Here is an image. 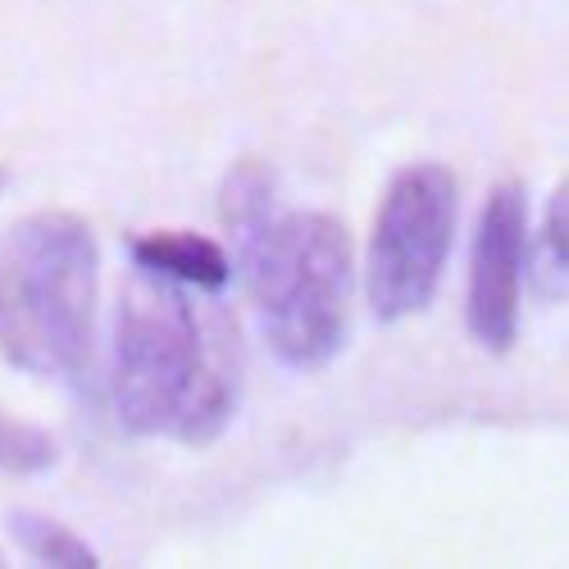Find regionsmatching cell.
Instances as JSON below:
<instances>
[{"label":"cell","instance_id":"1","mask_svg":"<svg viewBox=\"0 0 569 569\" xmlns=\"http://www.w3.org/2000/svg\"><path fill=\"white\" fill-rule=\"evenodd\" d=\"M237 333L201 319L182 282L137 269L114 315V415L137 438L210 447L237 410Z\"/></svg>","mask_w":569,"mask_h":569},{"label":"cell","instance_id":"2","mask_svg":"<svg viewBox=\"0 0 569 569\" xmlns=\"http://www.w3.org/2000/svg\"><path fill=\"white\" fill-rule=\"evenodd\" d=\"M97 237L41 210L0 237V356L37 378H78L97 333Z\"/></svg>","mask_w":569,"mask_h":569},{"label":"cell","instance_id":"3","mask_svg":"<svg viewBox=\"0 0 569 569\" xmlns=\"http://www.w3.org/2000/svg\"><path fill=\"white\" fill-rule=\"evenodd\" d=\"M251 306L269 351L297 369L319 373L347 342L356 288L351 232L333 214H269L237 237Z\"/></svg>","mask_w":569,"mask_h":569},{"label":"cell","instance_id":"4","mask_svg":"<svg viewBox=\"0 0 569 569\" xmlns=\"http://www.w3.org/2000/svg\"><path fill=\"white\" fill-rule=\"evenodd\" d=\"M456 178L438 160L406 164L383 192L369 242V306L383 323L433 301L456 242Z\"/></svg>","mask_w":569,"mask_h":569},{"label":"cell","instance_id":"5","mask_svg":"<svg viewBox=\"0 0 569 569\" xmlns=\"http://www.w3.org/2000/svg\"><path fill=\"white\" fill-rule=\"evenodd\" d=\"M529 260V201L519 182H497L479 214L469 260V333L483 351H510Z\"/></svg>","mask_w":569,"mask_h":569},{"label":"cell","instance_id":"6","mask_svg":"<svg viewBox=\"0 0 569 569\" xmlns=\"http://www.w3.org/2000/svg\"><path fill=\"white\" fill-rule=\"evenodd\" d=\"M128 251L137 269L164 273L197 292H223L232 282V260L223 256L219 242H210L201 232H141L132 237Z\"/></svg>","mask_w":569,"mask_h":569},{"label":"cell","instance_id":"7","mask_svg":"<svg viewBox=\"0 0 569 569\" xmlns=\"http://www.w3.org/2000/svg\"><path fill=\"white\" fill-rule=\"evenodd\" d=\"M10 533L37 565H51V569H97L101 565L97 551H91L78 533H69L64 525H56V519H46L37 510H14Z\"/></svg>","mask_w":569,"mask_h":569},{"label":"cell","instance_id":"8","mask_svg":"<svg viewBox=\"0 0 569 569\" xmlns=\"http://www.w3.org/2000/svg\"><path fill=\"white\" fill-rule=\"evenodd\" d=\"M223 223L242 237L256 223H264L273 214V173L260 160H242L228 178H223V197H219Z\"/></svg>","mask_w":569,"mask_h":569},{"label":"cell","instance_id":"9","mask_svg":"<svg viewBox=\"0 0 569 569\" xmlns=\"http://www.w3.org/2000/svg\"><path fill=\"white\" fill-rule=\"evenodd\" d=\"M60 460V447L51 433H41L37 423L14 419L0 410V473H41Z\"/></svg>","mask_w":569,"mask_h":569},{"label":"cell","instance_id":"10","mask_svg":"<svg viewBox=\"0 0 569 569\" xmlns=\"http://www.w3.org/2000/svg\"><path fill=\"white\" fill-rule=\"evenodd\" d=\"M565 210H569V192H565V182H560L556 197H551V206H547V256H551V269H556V278H560V292H565V269H569Z\"/></svg>","mask_w":569,"mask_h":569},{"label":"cell","instance_id":"11","mask_svg":"<svg viewBox=\"0 0 569 569\" xmlns=\"http://www.w3.org/2000/svg\"><path fill=\"white\" fill-rule=\"evenodd\" d=\"M0 182H6V169H0Z\"/></svg>","mask_w":569,"mask_h":569},{"label":"cell","instance_id":"12","mask_svg":"<svg viewBox=\"0 0 569 569\" xmlns=\"http://www.w3.org/2000/svg\"><path fill=\"white\" fill-rule=\"evenodd\" d=\"M0 565H6V556H0Z\"/></svg>","mask_w":569,"mask_h":569}]
</instances>
